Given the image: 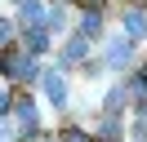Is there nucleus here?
Masks as SVG:
<instances>
[{
    "label": "nucleus",
    "mask_w": 147,
    "mask_h": 142,
    "mask_svg": "<svg viewBox=\"0 0 147 142\" xmlns=\"http://www.w3.org/2000/svg\"><path fill=\"white\" fill-rule=\"evenodd\" d=\"M45 89H49V98H54V107H63V102H67V84H63L58 76H45Z\"/></svg>",
    "instance_id": "f257e3e1"
},
{
    "label": "nucleus",
    "mask_w": 147,
    "mask_h": 142,
    "mask_svg": "<svg viewBox=\"0 0 147 142\" xmlns=\"http://www.w3.org/2000/svg\"><path fill=\"white\" fill-rule=\"evenodd\" d=\"M125 27H129V31H134V36H143V31H147V22H143V13H129V22H125Z\"/></svg>",
    "instance_id": "f03ea898"
},
{
    "label": "nucleus",
    "mask_w": 147,
    "mask_h": 142,
    "mask_svg": "<svg viewBox=\"0 0 147 142\" xmlns=\"http://www.w3.org/2000/svg\"><path fill=\"white\" fill-rule=\"evenodd\" d=\"M22 18H27V22H36V18H40V5H36V0H27V9H22Z\"/></svg>",
    "instance_id": "7ed1b4c3"
},
{
    "label": "nucleus",
    "mask_w": 147,
    "mask_h": 142,
    "mask_svg": "<svg viewBox=\"0 0 147 142\" xmlns=\"http://www.w3.org/2000/svg\"><path fill=\"white\" fill-rule=\"evenodd\" d=\"M9 36H13V27H9V22H0V44H9Z\"/></svg>",
    "instance_id": "20e7f679"
},
{
    "label": "nucleus",
    "mask_w": 147,
    "mask_h": 142,
    "mask_svg": "<svg viewBox=\"0 0 147 142\" xmlns=\"http://www.w3.org/2000/svg\"><path fill=\"white\" fill-rule=\"evenodd\" d=\"M67 142H89V138H85V133H67Z\"/></svg>",
    "instance_id": "39448f33"
},
{
    "label": "nucleus",
    "mask_w": 147,
    "mask_h": 142,
    "mask_svg": "<svg viewBox=\"0 0 147 142\" xmlns=\"http://www.w3.org/2000/svg\"><path fill=\"white\" fill-rule=\"evenodd\" d=\"M5 107H9V98H5V93H0V115H5Z\"/></svg>",
    "instance_id": "423d86ee"
},
{
    "label": "nucleus",
    "mask_w": 147,
    "mask_h": 142,
    "mask_svg": "<svg viewBox=\"0 0 147 142\" xmlns=\"http://www.w3.org/2000/svg\"><path fill=\"white\" fill-rule=\"evenodd\" d=\"M45 142H54V138H45Z\"/></svg>",
    "instance_id": "0eeeda50"
}]
</instances>
